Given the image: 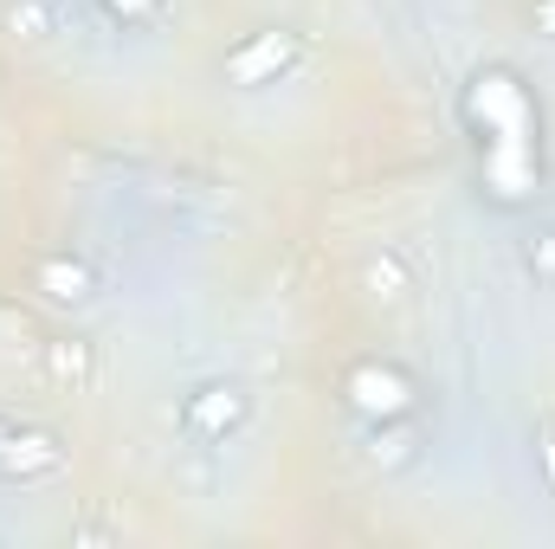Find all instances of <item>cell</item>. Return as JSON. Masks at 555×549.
<instances>
[{"label": "cell", "mask_w": 555, "mask_h": 549, "mask_svg": "<svg viewBox=\"0 0 555 549\" xmlns=\"http://www.w3.org/2000/svg\"><path fill=\"white\" fill-rule=\"evenodd\" d=\"M459 117L478 142V181L491 207H530L543 188V111L517 65H478L465 78Z\"/></svg>", "instance_id": "cell-1"}, {"label": "cell", "mask_w": 555, "mask_h": 549, "mask_svg": "<svg viewBox=\"0 0 555 549\" xmlns=\"http://www.w3.org/2000/svg\"><path fill=\"white\" fill-rule=\"evenodd\" d=\"M343 401H349V413H362V420H401V413L420 408V388L401 362L362 356V362H349V375H343Z\"/></svg>", "instance_id": "cell-2"}, {"label": "cell", "mask_w": 555, "mask_h": 549, "mask_svg": "<svg viewBox=\"0 0 555 549\" xmlns=\"http://www.w3.org/2000/svg\"><path fill=\"white\" fill-rule=\"evenodd\" d=\"M304 59V39L291 26H266V33H246L227 59H220V78L233 91H259V85H278L291 65Z\"/></svg>", "instance_id": "cell-3"}, {"label": "cell", "mask_w": 555, "mask_h": 549, "mask_svg": "<svg viewBox=\"0 0 555 549\" xmlns=\"http://www.w3.org/2000/svg\"><path fill=\"white\" fill-rule=\"evenodd\" d=\"M253 420V395L240 388V382H201L188 401H181V426L194 433V439H233L240 426Z\"/></svg>", "instance_id": "cell-4"}, {"label": "cell", "mask_w": 555, "mask_h": 549, "mask_svg": "<svg viewBox=\"0 0 555 549\" xmlns=\"http://www.w3.org/2000/svg\"><path fill=\"white\" fill-rule=\"evenodd\" d=\"M33 291H46L52 304H91L98 297V272L78 253H39L33 259Z\"/></svg>", "instance_id": "cell-5"}, {"label": "cell", "mask_w": 555, "mask_h": 549, "mask_svg": "<svg viewBox=\"0 0 555 549\" xmlns=\"http://www.w3.org/2000/svg\"><path fill=\"white\" fill-rule=\"evenodd\" d=\"M59 459H65V446H59L52 433L20 426V433H13V446L0 452V472H7V478H39V472H59Z\"/></svg>", "instance_id": "cell-6"}, {"label": "cell", "mask_w": 555, "mask_h": 549, "mask_svg": "<svg viewBox=\"0 0 555 549\" xmlns=\"http://www.w3.org/2000/svg\"><path fill=\"white\" fill-rule=\"evenodd\" d=\"M369 459H375L382 472H401V465H414V459H420V426H414V413H401V420H369Z\"/></svg>", "instance_id": "cell-7"}, {"label": "cell", "mask_w": 555, "mask_h": 549, "mask_svg": "<svg viewBox=\"0 0 555 549\" xmlns=\"http://www.w3.org/2000/svg\"><path fill=\"white\" fill-rule=\"evenodd\" d=\"M524 266H530L537 284H550L555 291V227H537V233L524 240Z\"/></svg>", "instance_id": "cell-8"}, {"label": "cell", "mask_w": 555, "mask_h": 549, "mask_svg": "<svg viewBox=\"0 0 555 549\" xmlns=\"http://www.w3.org/2000/svg\"><path fill=\"white\" fill-rule=\"evenodd\" d=\"M408 284H414V278L401 266V253H382V259L369 266V291H375V297H408Z\"/></svg>", "instance_id": "cell-9"}, {"label": "cell", "mask_w": 555, "mask_h": 549, "mask_svg": "<svg viewBox=\"0 0 555 549\" xmlns=\"http://www.w3.org/2000/svg\"><path fill=\"white\" fill-rule=\"evenodd\" d=\"M46 362H52V375H59V382H72V388L91 375V349H85V343H52V356H46Z\"/></svg>", "instance_id": "cell-10"}, {"label": "cell", "mask_w": 555, "mask_h": 549, "mask_svg": "<svg viewBox=\"0 0 555 549\" xmlns=\"http://www.w3.org/2000/svg\"><path fill=\"white\" fill-rule=\"evenodd\" d=\"M7 26H13L20 39H46V26H52V20H46V7H39V0H13Z\"/></svg>", "instance_id": "cell-11"}, {"label": "cell", "mask_w": 555, "mask_h": 549, "mask_svg": "<svg viewBox=\"0 0 555 549\" xmlns=\"http://www.w3.org/2000/svg\"><path fill=\"white\" fill-rule=\"evenodd\" d=\"M98 7H104L117 26H149V20L162 13V0H98Z\"/></svg>", "instance_id": "cell-12"}, {"label": "cell", "mask_w": 555, "mask_h": 549, "mask_svg": "<svg viewBox=\"0 0 555 549\" xmlns=\"http://www.w3.org/2000/svg\"><path fill=\"white\" fill-rule=\"evenodd\" d=\"M537 465H543V478H550V491H555V420L537 426Z\"/></svg>", "instance_id": "cell-13"}, {"label": "cell", "mask_w": 555, "mask_h": 549, "mask_svg": "<svg viewBox=\"0 0 555 549\" xmlns=\"http://www.w3.org/2000/svg\"><path fill=\"white\" fill-rule=\"evenodd\" d=\"M530 20H537V33H550V39H555V0H537V7H530Z\"/></svg>", "instance_id": "cell-14"}, {"label": "cell", "mask_w": 555, "mask_h": 549, "mask_svg": "<svg viewBox=\"0 0 555 549\" xmlns=\"http://www.w3.org/2000/svg\"><path fill=\"white\" fill-rule=\"evenodd\" d=\"M13 433H20V426H13V420H0V452L13 446Z\"/></svg>", "instance_id": "cell-15"}]
</instances>
